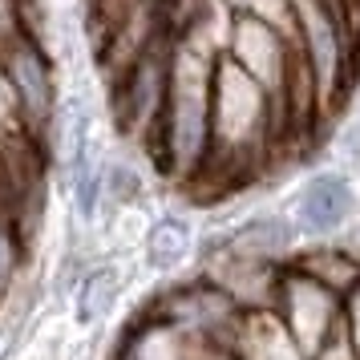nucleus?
<instances>
[{"label":"nucleus","instance_id":"obj_1","mask_svg":"<svg viewBox=\"0 0 360 360\" xmlns=\"http://www.w3.org/2000/svg\"><path fill=\"white\" fill-rule=\"evenodd\" d=\"M211 53H198L174 41L170 53V85H166L162 114L154 122L146 154L154 166L174 182H202L211 166V85H214Z\"/></svg>","mask_w":360,"mask_h":360},{"label":"nucleus","instance_id":"obj_2","mask_svg":"<svg viewBox=\"0 0 360 360\" xmlns=\"http://www.w3.org/2000/svg\"><path fill=\"white\" fill-rule=\"evenodd\" d=\"M271 316L283 324V332H288L308 356H316V352H324L332 340H340L344 300L336 292L320 288L316 279H308L304 271H295L292 263H288V267L279 271Z\"/></svg>","mask_w":360,"mask_h":360},{"label":"nucleus","instance_id":"obj_3","mask_svg":"<svg viewBox=\"0 0 360 360\" xmlns=\"http://www.w3.org/2000/svg\"><path fill=\"white\" fill-rule=\"evenodd\" d=\"M0 73L13 85V98L20 105L25 117V130L33 134L37 142L45 146L53 130V117H57V82H53V65L45 49L37 45L29 33H20L8 49L0 53Z\"/></svg>","mask_w":360,"mask_h":360},{"label":"nucleus","instance_id":"obj_4","mask_svg":"<svg viewBox=\"0 0 360 360\" xmlns=\"http://www.w3.org/2000/svg\"><path fill=\"white\" fill-rule=\"evenodd\" d=\"M304 247V231L292 219V211H255L239 219L231 231H219L214 239L198 247V255L207 251H231L239 259H255V263H271V267H288Z\"/></svg>","mask_w":360,"mask_h":360},{"label":"nucleus","instance_id":"obj_5","mask_svg":"<svg viewBox=\"0 0 360 360\" xmlns=\"http://www.w3.org/2000/svg\"><path fill=\"white\" fill-rule=\"evenodd\" d=\"M356 186L344 170H311L295 191L292 219L304 239H336L356 219Z\"/></svg>","mask_w":360,"mask_h":360},{"label":"nucleus","instance_id":"obj_6","mask_svg":"<svg viewBox=\"0 0 360 360\" xmlns=\"http://www.w3.org/2000/svg\"><path fill=\"white\" fill-rule=\"evenodd\" d=\"M89 126H94L89 101H85L82 94H69V98L57 105L49 142H45V146L53 150V162L61 166L65 182H73L77 174H82V166L94 162V138H89Z\"/></svg>","mask_w":360,"mask_h":360},{"label":"nucleus","instance_id":"obj_7","mask_svg":"<svg viewBox=\"0 0 360 360\" xmlns=\"http://www.w3.org/2000/svg\"><path fill=\"white\" fill-rule=\"evenodd\" d=\"M295 271H304L308 279H316L320 288L328 292L352 295L360 288V255L352 247L336 243V239H316V243H304L300 247V255L292 259Z\"/></svg>","mask_w":360,"mask_h":360},{"label":"nucleus","instance_id":"obj_8","mask_svg":"<svg viewBox=\"0 0 360 360\" xmlns=\"http://www.w3.org/2000/svg\"><path fill=\"white\" fill-rule=\"evenodd\" d=\"M198 251V239H195V227L191 219L182 214H158L146 231V263L158 271V276H174L182 271L186 263L195 259Z\"/></svg>","mask_w":360,"mask_h":360},{"label":"nucleus","instance_id":"obj_9","mask_svg":"<svg viewBox=\"0 0 360 360\" xmlns=\"http://www.w3.org/2000/svg\"><path fill=\"white\" fill-rule=\"evenodd\" d=\"M235 348L243 360H311L300 344L283 332L271 311H247L243 328L235 336Z\"/></svg>","mask_w":360,"mask_h":360},{"label":"nucleus","instance_id":"obj_10","mask_svg":"<svg viewBox=\"0 0 360 360\" xmlns=\"http://www.w3.org/2000/svg\"><path fill=\"white\" fill-rule=\"evenodd\" d=\"M122 300V271L114 263H98L77 279V292H73V316L82 328L101 324Z\"/></svg>","mask_w":360,"mask_h":360},{"label":"nucleus","instance_id":"obj_11","mask_svg":"<svg viewBox=\"0 0 360 360\" xmlns=\"http://www.w3.org/2000/svg\"><path fill=\"white\" fill-rule=\"evenodd\" d=\"M138 195H142V174L130 162H105V198L134 202Z\"/></svg>","mask_w":360,"mask_h":360},{"label":"nucleus","instance_id":"obj_12","mask_svg":"<svg viewBox=\"0 0 360 360\" xmlns=\"http://www.w3.org/2000/svg\"><path fill=\"white\" fill-rule=\"evenodd\" d=\"M340 340L356 352L360 360V288L352 295H344V316H340Z\"/></svg>","mask_w":360,"mask_h":360},{"label":"nucleus","instance_id":"obj_13","mask_svg":"<svg viewBox=\"0 0 360 360\" xmlns=\"http://www.w3.org/2000/svg\"><path fill=\"white\" fill-rule=\"evenodd\" d=\"M332 154H336L344 166H356V162H360V117H356V122H344V126H340L336 142H332Z\"/></svg>","mask_w":360,"mask_h":360},{"label":"nucleus","instance_id":"obj_14","mask_svg":"<svg viewBox=\"0 0 360 360\" xmlns=\"http://www.w3.org/2000/svg\"><path fill=\"white\" fill-rule=\"evenodd\" d=\"M20 33L25 29H20V20H17V4L13 0H0V53L8 49Z\"/></svg>","mask_w":360,"mask_h":360},{"label":"nucleus","instance_id":"obj_15","mask_svg":"<svg viewBox=\"0 0 360 360\" xmlns=\"http://www.w3.org/2000/svg\"><path fill=\"white\" fill-rule=\"evenodd\" d=\"M311 360H356V352H352V348H348L344 340H332L324 352H316Z\"/></svg>","mask_w":360,"mask_h":360}]
</instances>
